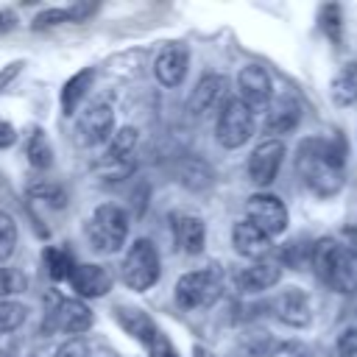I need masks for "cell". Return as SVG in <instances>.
<instances>
[{
    "label": "cell",
    "instance_id": "cell-30",
    "mask_svg": "<svg viewBox=\"0 0 357 357\" xmlns=\"http://www.w3.org/2000/svg\"><path fill=\"white\" fill-rule=\"evenodd\" d=\"M28 192H31V198H42V201H47V204H53V206H64V204H67L64 190H61L59 184H33Z\"/></svg>",
    "mask_w": 357,
    "mask_h": 357
},
{
    "label": "cell",
    "instance_id": "cell-10",
    "mask_svg": "<svg viewBox=\"0 0 357 357\" xmlns=\"http://www.w3.org/2000/svg\"><path fill=\"white\" fill-rule=\"evenodd\" d=\"M282 162H284V142L271 137V139L259 142L251 151V156H248V178L257 187H268L276 178Z\"/></svg>",
    "mask_w": 357,
    "mask_h": 357
},
{
    "label": "cell",
    "instance_id": "cell-29",
    "mask_svg": "<svg viewBox=\"0 0 357 357\" xmlns=\"http://www.w3.org/2000/svg\"><path fill=\"white\" fill-rule=\"evenodd\" d=\"M265 357H312V351L298 340H282V343H273Z\"/></svg>",
    "mask_w": 357,
    "mask_h": 357
},
{
    "label": "cell",
    "instance_id": "cell-24",
    "mask_svg": "<svg viewBox=\"0 0 357 357\" xmlns=\"http://www.w3.org/2000/svg\"><path fill=\"white\" fill-rule=\"evenodd\" d=\"M89 11H92V6H86V3L67 6V8H45V11H39V14L33 17L31 25L39 31V28H50V25H59V22H78V20H84Z\"/></svg>",
    "mask_w": 357,
    "mask_h": 357
},
{
    "label": "cell",
    "instance_id": "cell-8",
    "mask_svg": "<svg viewBox=\"0 0 357 357\" xmlns=\"http://www.w3.org/2000/svg\"><path fill=\"white\" fill-rule=\"evenodd\" d=\"M245 220H251L268 237H273L287 229V206L282 204V198L271 192H257L245 201Z\"/></svg>",
    "mask_w": 357,
    "mask_h": 357
},
{
    "label": "cell",
    "instance_id": "cell-32",
    "mask_svg": "<svg viewBox=\"0 0 357 357\" xmlns=\"http://www.w3.org/2000/svg\"><path fill=\"white\" fill-rule=\"evenodd\" d=\"M335 349L343 351V354H349V357L357 354V324H354V326H346V329L337 335V346H335Z\"/></svg>",
    "mask_w": 357,
    "mask_h": 357
},
{
    "label": "cell",
    "instance_id": "cell-35",
    "mask_svg": "<svg viewBox=\"0 0 357 357\" xmlns=\"http://www.w3.org/2000/svg\"><path fill=\"white\" fill-rule=\"evenodd\" d=\"M14 139H17V131H14V126L0 120V148H8V145H14Z\"/></svg>",
    "mask_w": 357,
    "mask_h": 357
},
{
    "label": "cell",
    "instance_id": "cell-7",
    "mask_svg": "<svg viewBox=\"0 0 357 357\" xmlns=\"http://www.w3.org/2000/svg\"><path fill=\"white\" fill-rule=\"evenodd\" d=\"M75 142L81 148H89V145H98L103 139H109L114 134V109L106 103V100H95L89 103L78 120H75Z\"/></svg>",
    "mask_w": 357,
    "mask_h": 357
},
{
    "label": "cell",
    "instance_id": "cell-20",
    "mask_svg": "<svg viewBox=\"0 0 357 357\" xmlns=\"http://www.w3.org/2000/svg\"><path fill=\"white\" fill-rule=\"evenodd\" d=\"M173 240L184 254H201L206 243V226L195 215H173Z\"/></svg>",
    "mask_w": 357,
    "mask_h": 357
},
{
    "label": "cell",
    "instance_id": "cell-34",
    "mask_svg": "<svg viewBox=\"0 0 357 357\" xmlns=\"http://www.w3.org/2000/svg\"><path fill=\"white\" fill-rule=\"evenodd\" d=\"M20 70H22V61H11V64L0 73V92H3V89H6L17 75H20Z\"/></svg>",
    "mask_w": 357,
    "mask_h": 357
},
{
    "label": "cell",
    "instance_id": "cell-21",
    "mask_svg": "<svg viewBox=\"0 0 357 357\" xmlns=\"http://www.w3.org/2000/svg\"><path fill=\"white\" fill-rule=\"evenodd\" d=\"M329 92H332V100H335L337 106H351V103H357V61H346V64L335 73Z\"/></svg>",
    "mask_w": 357,
    "mask_h": 357
},
{
    "label": "cell",
    "instance_id": "cell-2",
    "mask_svg": "<svg viewBox=\"0 0 357 357\" xmlns=\"http://www.w3.org/2000/svg\"><path fill=\"white\" fill-rule=\"evenodd\" d=\"M312 268L324 284L337 293H357V251L335 240H318L312 245Z\"/></svg>",
    "mask_w": 357,
    "mask_h": 357
},
{
    "label": "cell",
    "instance_id": "cell-22",
    "mask_svg": "<svg viewBox=\"0 0 357 357\" xmlns=\"http://www.w3.org/2000/svg\"><path fill=\"white\" fill-rule=\"evenodd\" d=\"M92 78H95V73L86 67V70L75 73V75L64 84V89H61V109H64V114H75V112H78L81 100L86 98V92H89V86H92Z\"/></svg>",
    "mask_w": 357,
    "mask_h": 357
},
{
    "label": "cell",
    "instance_id": "cell-5",
    "mask_svg": "<svg viewBox=\"0 0 357 357\" xmlns=\"http://www.w3.org/2000/svg\"><path fill=\"white\" fill-rule=\"evenodd\" d=\"M223 276L218 268L190 271L176 282V304L181 310H206L220 298Z\"/></svg>",
    "mask_w": 357,
    "mask_h": 357
},
{
    "label": "cell",
    "instance_id": "cell-38",
    "mask_svg": "<svg viewBox=\"0 0 357 357\" xmlns=\"http://www.w3.org/2000/svg\"><path fill=\"white\" fill-rule=\"evenodd\" d=\"M354 312H357V301H354Z\"/></svg>",
    "mask_w": 357,
    "mask_h": 357
},
{
    "label": "cell",
    "instance_id": "cell-18",
    "mask_svg": "<svg viewBox=\"0 0 357 357\" xmlns=\"http://www.w3.org/2000/svg\"><path fill=\"white\" fill-rule=\"evenodd\" d=\"M53 326L67 335H81L92 326V310L78 298H61L53 310Z\"/></svg>",
    "mask_w": 357,
    "mask_h": 357
},
{
    "label": "cell",
    "instance_id": "cell-19",
    "mask_svg": "<svg viewBox=\"0 0 357 357\" xmlns=\"http://www.w3.org/2000/svg\"><path fill=\"white\" fill-rule=\"evenodd\" d=\"M279 279H282L279 262L259 259V262H254V265H248V268H243V271L237 273V287H240L243 293H262V290L279 284Z\"/></svg>",
    "mask_w": 357,
    "mask_h": 357
},
{
    "label": "cell",
    "instance_id": "cell-31",
    "mask_svg": "<svg viewBox=\"0 0 357 357\" xmlns=\"http://www.w3.org/2000/svg\"><path fill=\"white\" fill-rule=\"evenodd\" d=\"M56 357H92V351H89V343L84 337H70L67 343L59 346Z\"/></svg>",
    "mask_w": 357,
    "mask_h": 357
},
{
    "label": "cell",
    "instance_id": "cell-4",
    "mask_svg": "<svg viewBox=\"0 0 357 357\" xmlns=\"http://www.w3.org/2000/svg\"><path fill=\"white\" fill-rule=\"evenodd\" d=\"M162 276V259L156 245L148 237H139L128 245L123 262H120V279L128 290H148Z\"/></svg>",
    "mask_w": 357,
    "mask_h": 357
},
{
    "label": "cell",
    "instance_id": "cell-6",
    "mask_svg": "<svg viewBox=\"0 0 357 357\" xmlns=\"http://www.w3.org/2000/svg\"><path fill=\"white\" fill-rule=\"evenodd\" d=\"M254 134V112L240 100V98H229L220 106L218 114V126H215V137L223 148L234 151L240 145H245Z\"/></svg>",
    "mask_w": 357,
    "mask_h": 357
},
{
    "label": "cell",
    "instance_id": "cell-3",
    "mask_svg": "<svg viewBox=\"0 0 357 357\" xmlns=\"http://www.w3.org/2000/svg\"><path fill=\"white\" fill-rule=\"evenodd\" d=\"M89 245L98 254H117L128 237V215L117 204H100L86 220Z\"/></svg>",
    "mask_w": 357,
    "mask_h": 357
},
{
    "label": "cell",
    "instance_id": "cell-12",
    "mask_svg": "<svg viewBox=\"0 0 357 357\" xmlns=\"http://www.w3.org/2000/svg\"><path fill=\"white\" fill-rule=\"evenodd\" d=\"M273 315L282 321V324H287V326H293V329H301V326H307L310 321H312V304H310V296L304 293V290H298V287H287V290H282L276 298H273Z\"/></svg>",
    "mask_w": 357,
    "mask_h": 357
},
{
    "label": "cell",
    "instance_id": "cell-25",
    "mask_svg": "<svg viewBox=\"0 0 357 357\" xmlns=\"http://www.w3.org/2000/svg\"><path fill=\"white\" fill-rule=\"evenodd\" d=\"M45 262H47V271H50L53 279H70L73 271L78 268V265H73L70 251L67 248H59V245L45 248Z\"/></svg>",
    "mask_w": 357,
    "mask_h": 357
},
{
    "label": "cell",
    "instance_id": "cell-14",
    "mask_svg": "<svg viewBox=\"0 0 357 357\" xmlns=\"http://www.w3.org/2000/svg\"><path fill=\"white\" fill-rule=\"evenodd\" d=\"M231 245H234V251L240 257H248L254 262L265 259L271 254V248H273L271 245V237L259 226H254L251 220H237L234 223V229H231Z\"/></svg>",
    "mask_w": 357,
    "mask_h": 357
},
{
    "label": "cell",
    "instance_id": "cell-33",
    "mask_svg": "<svg viewBox=\"0 0 357 357\" xmlns=\"http://www.w3.org/2000/svg\"><path fill=\"white\" fill-rule=\"evenodd\" d=\"M324 28L329 31L332 39H337V8H335V6L324 8Z\"/></svg>",
    "mask_w": 357,
    "mask_h": 357
},
{
    "label": "cell",
    "instance_id": "cell-11",
    "mask_svg": "<svg viewBox=\"0 0 357 357\" xmlns=\"http://www.w3.org/2000/svg\"><path fill=\"white\" fill-rule=\"evenodd\" d=\"M187 67H190V50L187 45L181 42H170L159 50L156 61H153V75L162 86H178L187 75Z\"/></svg>",
    "mask_w": 357,
    "mask_h": 357
},
{
    "label": "cell",
    "instance_id": "cell-23",
    "mask_svg": "<svg viewBox=\"0 0 357 357\" xmlns=\"http://www.w3.org/2000/svg\"><path fill=\"white\" fill-rule=\"evenodd\" d=\"M25 156H28V162H31L33 167H39V170H47V167L53 165V145H50L47 134H45L39 126H33V128L28 131V137H25Z\"/></svg>",
    "mask_w": 357,
    "mask_h": 357
},
{
    "label": "cell",
    "instance_id": "cell-13",
    "mask_svg": "<svg viewBox=\"0 0 357 357\" xmlns=\"http://www.w3.org/2000/svg\"><path fill=\"white\" fill-rule=\"evenodd\" d=\"M220 100H223V103L229 100V98H226V78L218 75V73H206V75H201V81H198L195 89L190 92V98H187V112H190L192 117H204V114L212 112Z\"/></svg>",
    "mask_w": 357,
    "mask_h": 357
},
{
    "label": "cell",
    "instance_id": "cell-28",
    "mask_svg": "<svg viewBox=\"0 0 357 357\" xmlns=\"http://www.w3.org/2000/svg\"><path fill=\"white\" fill-rule=\"evenodd\" d=\"M14 245H17V223L11 215L0 212V262L14 254Z\"/></svg>",
    "mask_w": 357,
    "mask_h": 357
},
{
    "label": "cell",
    "instance_id": "cell-36",
    "mask_svg": "<svg viewBox=\"0 0 357 357\" xmlns=\"http://www.w3.org/2000/svg\"><path fill=\"white\" fill-rule=\"evenodd\" d=\"M14 22H17L14 11H0V33L8 31V28H14Z\"/></svg>",
    "mask_w": 357,
    "mask_h": 357
},
{
    "label": "cell",
    "instance_id": "cell-9",
    "mask_svg": "<svg viewBox=\"0 0 357 357\" xmlns=\"http://www.w3.org/2000/svg\"><path fill=\"white\" fill-rule=\"evenodd\" d=\"M237 98L251 109V112H262L271 106V95H273V84L271 75L265 73V67L259 64H245L237 73Z\"/></svg>",
    "mask_w": 357,
    "mask_h": 357
},
{
    "label": "cell",
    "instance_id": "cell-15",
    "mask_svg": "<svg viewBox=\"0 0 357 357\" xmlns=\"http://www.w3.org/2000/svg\"><path fill=\"white\" fill-rule=\"evenodd\" d=\"M301 120V103L293 95H279L265 112V134H290Z\"/></svg>",
    "mask_w": 357,
    "mask_h": 357
},
{
    "label": "cell",
    "instance_id": "cell-37",
    "mask_svg": "<svg viewBox=\"0 0 357 357\" xmlns=\"http://www.w3.org/2000/svg\"><path fill=\"white\" fill-rule=\"evenodd\" d=\"M326 357H349V354H343V351H337V349H332Z\"/></svg>",
    "mask_w": 357,
    "mask_h": 357
},
{
    "label": "cell",
    "instance_id": "cell-27",
    "mask_svg": "<svg viewBox=\"0 0 357 357\" xmlns=\"http://www.w3.org/2000/svg\"><path fill=\"white\" fill-rule=\"evenodd\" d=\"M28 318V307L22 301H0V335H8L14 329H20Z\"/></svg>",
    "mask_w": 357,
    "mask_h": 357
},
{
    "label": "cell",
    "instance_id": "cell-1",
    "mask_svg": "<svg viewBox=\"0 0 357 357\" xmlns=\"http://www.w3.org/2000/svg\"><path fill=\"white\" fill-rule=\"evenodd\" d=\"M343 145L337 139L326 137H310L298 145L296 153V170L304 181V187L318 198H332L340 192L346 170H343Z\"/></svg>",
    "mask_w": 357,
    "mask_h": 357
},
{
    "label": "cell",
    "instance_id": "cell-17",
    "mask_svg": "<svg viewBox=\"0 0 357 357\" xmlns=\"http://www.w3.org/2000/svg\"><path fill=\"white\" fill-rule=\"evenodd\" d=\"M70 284H73V290H75L78 296H84V298H100V296H106V293L112 290V276H109L106 268L86 262V265H78V268L73 271Z\"/></svg>",
    "mask_w": 357,
    "mask_h": 357
},
{
    "label": "cell",
    "instance_id": "cell-16",
    "mask_svg": "<svg viewBox=\"0 0 357 357\" xmlns=\"http://www.w3.org/2000/svg\"><path fill=\"white\" fill-rule=\"evenodd\" d=\"M137 139H139V131L131 128V126H123L112 134L109 145H106V153H103V165L106 167H117L120 176H126L131 170V156H134V148H137Z\"/></svg>",
    "mask_w": 357,
    "mask_h": 357
},
{
    "label": "cell",
    "instance_id": "cell-26",
    "mask_svg": "<svg viewBox=\"0 0 357 357\" xmlns=\"http://www.w3.org/2000/svg\"><path fill=\"white\" fill-rule=\"evenodd\" d=\"M28 290V276L20 268L0 265V301H8V296L25 293Z\"/></svg>",
    "mask_w": 357,
    "mask_h": 357
}]
</instances>
